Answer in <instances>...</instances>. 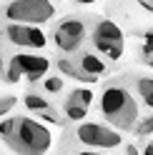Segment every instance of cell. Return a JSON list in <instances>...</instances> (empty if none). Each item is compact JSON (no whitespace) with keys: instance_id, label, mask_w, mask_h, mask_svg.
I'll use <instances>...</instances> for the list:
<instances>
[{"instance_id":"1","label":"cell","mask_w":153,"mask_h":155,"mask_svg":"<svg viewBox=\"0 0 153 155\" xmlns=\"http://www.w3.org/2000/svg\"><path fill=\"white\" fill-rule=\"evenodd\" d=\"M0 138L18 155H43L50 150V130L33 118H8L0 120Z\"/></svg>"},{"instance_id":"2","label":"cell","mask_w":153,"mask_h":155,"mask_svg":"<svg viewBox=\"0 0 153 155\" xmlns=\"http://www.w3.org/2000/svg\"><path fill=\"white\" fill-rule=\"evenodd\" d=\"M100 115L106 118L113 128H121V130H128L136 125L138 120V103L136 98L131 95V90L121 83H113L108 85L100 95Z\"/></svg>"},{"instance_id":"3","label":"cell","mask_w":153,"mask_h":155,"mask_svg":"<svg viewBox=\"0 0 153 155\" xmlns=\"http://www.w3.org/2000/svg\"><path fill=\"white\" fill-rule=\"evenodd\" d=\"M0 15L10 23L20 25H40L55 15V5L50 0H8L0 8Z\"/></svg>"},{"instance_id":"4","label":"cell","mask_w":153,"mask_h":155,"mask_svg":"<svg viewBox=\"0 0 153 155\" xmlns=\"http://www.w3.org/2000/svg\"><path fill=\"white\" fill-rule=\"evenodd\" d=\"M90 40L95 45V50H98L100 55H106L108 60H118V58L123 55V30L108 20V18H103V20L95 23L93 33H90Z\"/></svg>"},{"instance_id":"5","label":"cell","mask_w":153,"mask_h":155,"mask_svg":"<svg viewBox=\"0 0 153 155\" xmlns=\"http://www.w3.org/2000/svg\"><path fill=\"white\" fill-rule=\"evenodd\" d=\"M50 70V60L43 55H33V53H18L10 58L8 63V70H5V80L18 83L20 75H25L28 80H40V78Z\"/></svg>"},{"instance_id":"6","label":"cell","mask_w":153,"mask_h":155,"mask_svg":"<svg viewBox=\"0 0 153 155\" xmlns=\"http://www.w3.org/2000/svg\"><path fill=\"white\" fill-rule=\"evenodd\" d=\"M85 35H88L85 20H80V18H65V20H60L55 25L53 43L60 53H75L80 48V43L85 40Z\"/></svg>"},{"instance_id":"7","label":"cell","mask_w":153,"mask_h":155,"mask_svg":"<svg viewBox=\"0 0 153 155\" xmlns=\"http://www.w3.org/2000/svg\"><path fill=\"white\" fill-rule=\"evenodd\" d=\"M75 138L88 148H106V150H113L123 143V138L113 128H106V125H98V123H83L75 130Z\"/></svg>"},{"instance_id":"8","label":"cell","mask_w":153,"mask_h":155,"mask_svg":"<svg viewBox=\"0 0 153 155\" xmlns=\"http://www.w3.org/2000/svg\"><path fill=\"white\" fill-rule=\"evenodd\" d=\"M5 40L15 45V48H23V50H40V48H45L48 38L45 33L40 30L38 25H20V23H10L3 30Z\"/></svg>"},{"instance_id":"9","label":"cell","mask_w":153,"mask_h":155,"mask_svg":"<svg viewBox=\"0 0 153 155\" xmlns=\"http://www.w3.org/2000/svg\"><path fill=\"white\" fill-rule=\"evenodd\" d=\"M78 75H80V80H88V83H93V80H98V78L108 70V65H106V60H100L95 53H80L78 55Z\"/></svg>"},{"instance_id":"10","label":"cell","mask_w":153,"mask_h":155,"mask_svg":"<svg viewBox=\"0 0 153 155\" xmlns=\"http://www.w3.org/2000/svg\"><path fill=\"white\" fill-rule=\"evenodd\" d=\"M25 108L28 110H33V113H43V118H50L53 120V110H50V103H48L43 95H25Z\"/></svg>"},{"instance_id":"11","label":"cell","mask_w":153,"mask_h":155,"mask_svg":"<svg viewBox=\"0 0 153 155\" xmlns=\"http://www.w3.org/2000/svg\"><path fill=\"white\" fill-rule=\"evenodd\" d=\"M136 90L141 95L143 105L153 110V78H138V80H136Z\"/></svg>"},{"instance_id":"12","label":"cell","mask_w":153,"mask_h":155,"mask_svg":"<svg viewBox=\"0 0 153 155\" xmlns=\"http://www.w3.org/2000/svg\"><path fill=\"white\" fill-rule=\"evenodd\" d=\"M68 100L83 105V108H90V103H93V93H90L88 88H75V90L68 95Z\"/></svg>"},{"instance_id":"13","label":"cell","mask_w":153,"mask_h":155,"mask_svg":"<svg viewBox=\"0 0 153 155\" xmlns=\"http://www.w3.org/2000/svg\"><path fill=\"white\" fill-rule=\"evenodd\" d=\"M65 115H68L70 120H83L85 115H88V108H83V105H78V103L65 100Z\"/></svg>"},{"instance_id":"14","label":"cell","mask_w":153,"mask_h":155,"mask_svg":"<svg viewBox=\"0 0 153 155\" xmlns=\"http://www.w3.org/2000/svg\"><path fill=\"white\" fill-rule=\"evenodd\" d=\"M43 90L50 93V95L60 93L63 90V80H60V78H45V80H43Z\"/></svg>"},{"instance_id":"15","label":"cell","mask_w":153,"mask_h":155,"mask_svg":"<svg viewBox=\"0 0 153 155\" xmlns=\"http://www.w3.org/2000/svg\"><path fill=\"white\" fill-rule=\"evenodd\" d=\"M58 68H60V73H68L70 78H78V80H80V75H78V68H75L70 60H65V58H60V60H58Z\"/></svg>"},{"instance_id":"16","label":"cell","mask_w":153,"mask_h":155,"mask_svg":"<svg viewBox=\"0 0 153 155\" xmlns=\"http://www.w3.org/2000/svg\"><path fill=\"white\" fill-rule=\"evenodd\" d=\"M13 105H15V98H13V95H5V98H0V115H5L8 110H13Z\"/></svg>"},{"instance_id":"17","label":"cell","mask_w":153,"mask_h":155,"mask_svg":"<svg viewBox=\"0 0 153 155\" xmlns=\"http://www.w3.org/2000/svg\"><path fill=\"white\" fill-rule=\"evenodd\" d=\"M143 55H153V30L146 33V38H143Z\"/></svg>"},{"instance_id":"18","label":"cell","mask_w":153,"mask_h":155,"mask_svg":"<svg viewBox=\"0 0 153 155\" xmlns=\"http://www.w3.org/2000/svg\"><path fill=\"white\" fill-rule=\"evenodd\" d=\"M148 133H153V115H148V118L138 125V135H148Z\"/></svg>"},{"instance_id":"19","label":"cell","mask_w":153,"mask_h":155,"mask_svg":"<svg viewBox=\"0 0 153 155\" xmlns=\"http://www.w3.org/2000/svg\"><path fill=\"white\" fill-rule=\"evenodd\" d=\"M126 155H138V148H136V145H128V148H126Z\"/></svg>"},{"instance_id":"20","label":"cell","mask_w":153,"mask_h":155,"mask_svg":"<svg viewBox=\"0 0 153 155\" xmlns=\"http://www.w3.org/2000/svg\"><path fill=\"white\" fill-rule=\"evenodd\" d=\"M143 155H153V140L146 145V148H143Z\"/></svg>"},{"instance_id":"21","label":"cell","mask_w":153,"mask_h":155,"mask_svg":"<svg viewBox=\"0 0 153 155\" xmlns=\"http://www.w3.org/2000/svg\"><path fill=\"white\" fill-rule=\"evenodd\" d=\"M75 155H110V153H93V150H83V153H75Z\"/></svg>"},{"instance_id":"22","label":"cell","mask_w":153,"mask_h":155,"mask_svg":"<svg viewBox=\"0 0 153 155\" xmlns=\"http://www.w3.org/2000/svg\"><path fill=\"white\" fill-rule=\"evenodd\" d=\"M141 3L146 5V8H151V10H153V0H141Z\"/></svg>"},{"instance_id":"23","label":"cell","mask_w":153,"mask_h":155,"mask_svg":"<svg viewBox=\"0 0 153 155\" xmlns=\"http://www.w3.org/2000/svg\"><path fill=\"white\" fill-rule=\"evenodd\" d=\"M75 3H80V5H90V3H95V0H75Z\"/></svg>"},{"instance_id":"24","label":"cell","mask_w":153,"mask_h":155,"mask_svg":"<svg viewBox=\"0 0 153 155\" xmlns=\"http://www.w3.org/2000/svg\"><path fill=\"white\" fill-rule=\"evenodd\" d=\"M146 60H148V65H151V68H153V55H151V58H146Z\"/></svg>"}]
</instances>
